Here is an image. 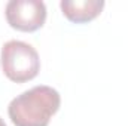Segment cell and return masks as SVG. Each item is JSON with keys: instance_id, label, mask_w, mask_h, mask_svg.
Instances as JSON below:
<instances>
[{"instance_id": "obj_1", "label": "cell", "mask_w": 128, "mask_h": 126, "mask_svg": "<svg viewBox=\"0 0 128 126\" xmlns=\"http://www.w3.org/2000/svg\"><path fill=\"white\" fill-rule=\"evenodd\" d=\"M60 104V94L54 88L39 85L14 98L8 113L15 126H48Z\"/></svg>"}, {"instance_id": "obj_2", "label": "cell", "mask_w": 128, "mask_h": 126, "mask_svg": "<svg viewBox=\"0 0 128 126\" xmlns=\"http://www.w3.org/2000/svg\"><path fill=\"white\" fill-rule=\"evenodd\" d=\"M2 68L4 76L15 82L24 83L34 79L40 70L37 51L21 40H9L2 48Z\"/></svg>"}, {"instance_id": "obj_3", "label": "cell", "mask_w": 128, "mask_h": 126, "mask_svg": "<svg viewBox=\"0 0 128 126\" xmlns=\"http://www.w3.org/2000/svg\"><path fill=\"white\" fill-rule=\"evenodd\" d=\"M8 24L18 31L32 33L46 21V6L42 0H10L4 9Z\"/></svg>"}, {"instance_id": "obj_4", "label": "cell", "mask_w": 128, "mask_h": 126, "mask_svg": "<svg viewBox=\"0 0 128 126\" xmlns=\"http://www.w3.org/2000/svg\"><path fill=\"white\" fill-rule=\"evenodd\" d=\"M60 7L68 21L82 24L92 21L101 13L104 0H63Z\"/></svg>"}, {"instance_id": "obj_5", "label": "cell", "mask_w": 128, "mask_h": 126, "mask_svg": "<svg viewBox=\"0 0 128 126\" xmlns=\"http://www.w3.org/2000/svg\"><path fill=\"white\" fill-rule=\"evenodd\" d=\"M0 126H6V123L3 122V119H2V117H0Z\"/></svg>"}]
</instances>
